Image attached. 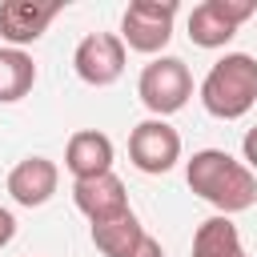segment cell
I'll return each instance as SVG.
<instances>
[{
	"label": "cell",
	"instance_id": "cell-1",
	"mask_svg": "<svg viewBox=\"0 0 257 257\" xmlns=\"http://www.w3.org/2000/svg\"><path fill=\"white\" fill-rule=\"evenodd\" d=\"M185 181L221 217L245 213L257 201V173L245 161L229 157L225 149H197L189 157V165H185Z\"/></svg>",
	"mask_w": 257,
	"mask_h": 257
},
{
	"label": "cell",
	"instance_id": "cell-2",
	"mask_svg": "<svg viewBox=\"0 0 257 257\" xmlns=\"http://www.w3.org/2000/svg\"><path fill=\"white\" fill-rule=\"evenodd\" d=\"M201 104L217 120H237L257 104V60L249 52H225L201 80Z\"/></svg>",
	"mask_w": 257,
	"mask_h": 257
},
{
	"label": "cell",
	"instance_id": "cell-3",
	"mask_svg": "<svg viewBox=\"0 0 257 257\" xmlns=\"http://www.w3.org/2000/svg\"><path fill=\"white\" fill-rule=\"evenodd\" d=\"M137 96L141 104L153 112V116H173L189 104L193 96V72L181 56H157L141 68V80H137Z\"/></svg>",
	"mask_w": 257,
	"mask_h": 257
},
{
	"label": "cell",
	"instance_id": "cell-4",
	"mask_svg": "<svg viewBox=\"0 0 257 257\" xmlns=\"http://www.w3.org/2000/svg\"><path fill=\"white\" fill-rule=\"evenodd\" d=\"M173 20H177L173 0H133L120 16V40L124 48L153 56L173 40Z\"/></svg>",
	"mask_w": 257,
	"mask_h": 257
},
{
	"label": "cell",
	"instance_id": "cell-5",
	"mask_svg": "<svg viewBox=\"0 0 257 257\" xmlns=\"http://www.w3.org/2000/svg\"><path fill=\"white\" fill-rule=\"evenodd\" d=\"M257 12V0H205L189 12V40L197 48H225Z\"/></svg>",
	"mask_w": 257,
	"mask_h": 257
},
{
	"label": "cell",
	"instance_id": "cell-6",
	"mask_svg": "<svg viewBox=\"0 0 257 257\" xmlns=\"http://www.w3.org/2000/svg\"><path fill=\"white\" fill-rule=\"evenodd\" d=\"M128 161H133L141 173H149V177L169 173V169L181 161V133H177L169 120H161V116L141 120V124L128 133Z\"/></svg>",
	"mask_w": 257,
	"mask_h": 257
},
{
	"label": "cell",
	"instance_id": "cell-7",
	"mask_svg": "<svg viewBox=\"0 0 257 257\" xmlns=\"http://www.w3.org/2000/svg\"><path fill=\"white\" fill-rule=\"evenodd\" d=\"M72 68L92 88L116 84L120 72H124V40L112 36V32H88L72 52Z\"/></svg>",
	"mask_w": 257,
	"mask_h": 257
},
{
	"label": "cell",
	"instance_id": "cell-8",
	"mask_svg": "<svg viewBox=\"0 0 257 257\" xmlns=\"http://www.w3.org/2000/svg\"><path fill=\"white\" fill-rule=\"evenodd\" d=\"M60 0H4L0 4V40L8 48H24L48 32V24L60 16Z\"/></svg>",
	"mask_w": 257,
	"mask_h": 257
},
{
	"label": "cell",
	"instance_id": "cell-9",
	"mask_svg": "<svg viewBox=\"0 0 257 257\" xmlns=\"http://www.w3.org/2000/svg\"><path fill=\"white\" fill-rule=\"evenodd\" d=\"M72 201L76 209L92 221V225H108V221H120L128 217V193H124V181L116 173H100V177H88V181H72Z\"/></svg>",
	"mask_w": 257,
	"mask_h": 257
},
{
	"label": "cell",
	"instance_id": "cell-10",
	"mask_svg": "<svg viewBox=\"0 0 257 257\" xmlns=\"http://www.w3.org/2000/svg\"><path fill=\"white\" fill-rule=\"evenodd\" d=\"M92 245L104 257H165L161 241L137 221V213L108 221V225H92Z\"/></svg>",
	"mask_w": 257,
	"mask_h": 257
},
{
	"label": "cell",
	"instance_id": "cell-11",
	"mask_svg": "<svg viewBox=\"0 0 257 257\" xmlns=\"http://www.w3.org/2000/svg\"><path fill=\"white\" fill-rule=\"evenodd\" d=\"M56 185H60V169H56L48 157H24V161H16L12 173H8V197H12L16 205H24V209L48 205L52 193H56Z\"/></svg>",
	"mask_w": 257,
	"mask_h": 257
},
{
	"label": "cell",
	"instance_id": "cell-12",
	"mask_svg": "<svg viewBox=\"0 0 257 257\" xmlns=\"http://www.w3.org/2000/svg\"><path fill=\"white\" fill-rule=\"evenodd\" d=\"M112 141L96 128H80L68 137V149H64V169L76 177V181H88V177H100V173H112Z\"/></svg>",
	"mask_w": 257,
	"mask_h": 257
},
{
	"label": "cell",
	"instance_id": "cell-13",
	"mask_svg": "<svg viewBox=\"0 0 257 257\" xmlns=\"http://www.w3.org/2000/svg\"><path fill=\"white\" fill-rule=\"evenodd\" d=\"M189 257H245V245H241V233L229 217H209L197 225L193 233V253Z\"/></svg>",
	"mask_w": 257,
	"mask_h": 257
},
{
	"label": "cell",
	"instance_id": "cell-14",
	"mask_svg": "<svg viewBox=\"0 0 257 257\" xmlns=\"http://www.w3.org/2000/svg\"><path fill=\"white\" fill-rule=\"evenodd\" d=\"M36 64L24 48H0V104H16L32 92Z\"/></svg>",
	"mask_w": 257,
	"mask_h": 257
},
{
	"label": "cell",
	"instance_id": "cell-15",
	"mask_svg": "<svg viewBox=\"0 0 257 257\" xmlns=\"http://www.w3.org/2000/svg\"><path fill=\"white\" fill-rule=\"evenodd\" d=\"M241 153H245V165L257 173V124L245 133V141H241Z\"/></svg>",
	"mask_w": 257,
	"mask_h": 257
},
{
	"label": "cell",
	"instance_id": "cell-16",
	"mask_svg": "<svg viewBox=\"0 0 257 257\" xmlns=\"http://www.w3.org/2000/svg\"><path fill=\"white\" fill-rule=\"evenodd\" d=\"M12 237H16V217H12V209L0 205V249H4Z\"/></svg>",
	"mask_w": 257,
	"mask_h": 257
}]
</instances>
